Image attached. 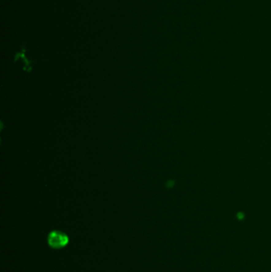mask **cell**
<instances>
[{"instance_id":"6da1fadb","label":"cell","mask_w":271,"mask_h":272,"mask_svg":"<svg viewBox=\"0 0 271 272\" xmlns=\"http://www.w3.org/2000/svg\"><path fill=\"white\" fill-rule=\"evenodd\" d=\"M48 244L53 249H61L67 246L69 238L65 233L61 231L51 232L48 236Z\"/></svg>"}]
</instances>
